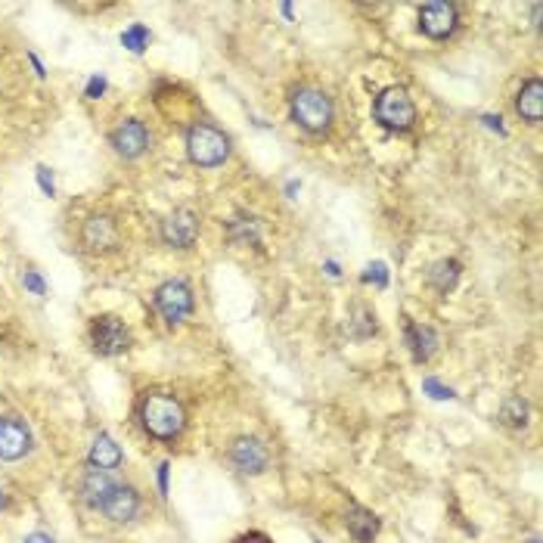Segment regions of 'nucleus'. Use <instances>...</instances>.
<instances>
[{
  "instance_id": "obj_18",
  "label": "nucleus",
  "mask_w": 543,
  "mask_h": 543,
  "mask_svg": "<svg viewBox=\"0 0 543 543\" xmlns=\"http://www.w3.org/2000/svg\"><path fill=\"white\" fill-rule=\"evenodd\" d=\"M113 479H109V472H103V469H94L90 466L88 472H84V479H81V500L88 503V506H94V509H100V503H103V497L109 494V488H113Z\"/></svg>"
},
{
  "instance_id": "obj_15",
  "label": "nucleus",
  "mask_w": 543,
  "mask_h": 543,
  "mask_svg": "<svg viewBox=\"0 0 543 543\" xmlns=\"http://www.w3.org/2000/svg\"><path fill=\"white\" fill-rule=\"evenodd\" d=\"M515 113H519L528 124H540V119H543V84H540V78H531V81L522 84L519 96H515Z\"/></svg>"
},
{
  "instance_id": "obj_28",
  "label": "nucleus",
  "mask_w": 543,
  "mask_h": 543,
  "mask_svg": "<svg viewBox=\"0 0 543 543\" xmlns=\"http://www.w3.org/2000/svg\"><path fill=\"white\" fill-rule=\"evenodd\" d=\"M22 543H56V540L50 538V534H44V531H35V534H29Z\"/></svg>"
},
{
  "instance_id": "obj_22",
  "label": "nucleus",
  "mask_w": 543,
  "mask_h": 543,
  "mask_svg": "<svg viewBox=\"0 0 543 543\" xmlns=\"http://www.w3.org/2000/svg\"><path fill=\"white\" fill-rule=\"evenodd\" d=\"M121 44H124V47H128V50H134V54H143V50H146V44H149V31H146V25L134 22V25H130V29L121 35Z\"/></svg>"
},
{
  "instance_id": "obj_21",
  "label": "nucleus",
  "mask_w": 543,
  "mask_h": 543,
  "mask_svg": "<svg viewBox=\"0 0 543 543\" xmlns=\"http://www.w3.org/2000/svg\"><path fill=\"white\" fill-rule=\"evenodd\" d=\"M528 401L525 397H519V395H513V397H506L503 401V407H500V420L506 422V425H513V429H522V425H528Z\"/></svg>"
},
{
  "instance_id": "obj_19",
  "label": "nucleus",
  "mask_w": 543,
  "mask_h": 543,
  "mask_svg": "<svg viewBox=\"0 0 543 543\" xmlns=\"http://www.w3.org/2000/svg\"><path fill=\"white\" fill-rule=\"evenodd\" d=\"M460 261H454V258H444V261H438V264H431V271H429V283L435 286L441 296H447L450 289L456 286V280H460Z\"/></svg>"
},
{
  "instance_id": "obj_16",
  "label": "nucleus",
  "mask_w": 543,
  "mask_h": 543,
  "mask_svg": "<svg viewBox=\"0 0 543 543\" xmlns=\"http://www.w3.org/2000/svg\"><path fill=\"white\" fill-rule=\"evenodd\" d=\"M88 460H90V466H94V469L113 472V469L121 466L124 454H121L119 444H115V438H109L106 431H103V435H96L94 444H90V456H88Z\"/></svg>"
},
{
  "instance_id": "obj_2",
  "label": "nucleus",
  "mask_w": 543,
  "mask_h": 543,
  "mask_svg": "<svg viewBox=\"0 0 543 543\" xmlns=\"http://www.w3.org/2000/svg\"><path fill=\"white\" fill-rule=\"evenodd\" d=\"M292 121L307 134H326L336 119V106H332L330 94L320 88H298L289 100Z\"/></svg>"
},
{
  "instance_id": "obj_20",
  "label": "nucleus",
  "mask_w": 543,
  "mask_h": 543,
  "mask_svg": "<svg viewBox=\"0 0 543 543\" xmlns=\"http://www.w3.org/2000/svg\"><path fill=\"white\" fill-rule=\"evenodd\" d=\"M376 332V313L363 305H355L351 307V317H348V336L355 338H366Z\"/></svg>"
},
{
  "instance_id": "obj_7",
  "label": "nucleus",
  "mask_w": 543,
  "mask_h": 543,
  "mask_svg": "<svg viewBox=\"0 0 543 543\" xmlns=\"http://www.w3.org/2000/svg\"><path fill=\"white\" fill-rule=\"evenodd\" d=\"M121 242V227L113 214L100 212V214H90L88 221L81 224V246L94 255H106L115 252Z\"/></svg>"
},
{
  "instance_id": "obj_3",
  "label": "nucleus",
  "mask_w": 543,
  "mask_h": 543,
  "mask_svg": "<svg viewBox=\"0 0 543 543\" xmlns=\"http://www.w3.org/2000/svg\"><path fill=\"white\" fill-rule=\"evenodd\" d=\"M187 155L199 168H218L230 159V137L208 121H196L187 130Z\"/></svg>"
},
{
  "instance_id": "obj_12",
  "label": "nucleus",
  "mask_w": 543,
  "mask_h": 543,
  "mask_svg": "<svg viewBox=\"0 0 543 543\" xmlns=\"http://www.w3.org/2000/svg\"><path fill=\"white\" fill-rule=\"evenodd\" d=\"M31 450L29 425L16 416H0V460L16 463Z\"/></svg>"
},
{
  "instance_id": "obj_31",
  "label": "nucleus",
  "mask_w": 543,
  "mask_h": 543,
  "mask_svg": "<svg viewBox=\"0 0 543 543\" xmlns=\"http://www.w3.org/2000/svg\"><path fill=\"white\" fill-rule=\"evenodd\" d=\"M29 63H31V65H35V71H38V75H41V78H44V75H47V71H44V65H41V60H38V56H35V54H29Z\"/></svg>"
},
{
  "instance_id": "obj_33",
  "label": "nucleus",
  "mask_w": 543,
  "mask_h": 543,
  "mask_svg": "<svg viewBox=\"0 0 543 543\" xmlns=\"http://www.w3.org/2000/svg\"><path fill=\"white\" fill-rule=\"evenodd\" d=\"M528 543H540V540H538V538H531V540H528Z\"/></svg>"
},
{
  "instance_id": "obj_4",
  "label": "nucleus",
  "mask_w": 543,
  "mask_h": 543,
  "mask_svg": "<svg viewBox=\"0 0 543 543\" xmlns=\"http://www.w3.org/2000/svg\"><path fill=\"white\" fill-rule=\"evenodd\" d=\"M376 121L391 130H410L416 124V106L404 88H385L372 103Z\"/></svg>"
},
{
  "instance_id": "obj_29",
  "label": "nucleus",
  "mask_w": 543,
  "mask_h": 543,
  "mask_svg": "<svg viewBox=\"0 0 543 543\" xmlns=\"http://www.w3.org/2000/svg\"><path fill=\"white\" fill-rule=\"evenodd\" d=\"M237 543H271L264 538V534H258V531H252V534H246V538H239Z\"/></svg>"
},
{
  "instance_id": "obj_17",
  "label": "nucleus",
  "mask_w": 543,
  "mask_h": 543,
  "mask_svg": "<svg viewBox=\"0 0 543 543\" xmlns=\"http://www.w3.org/2000/svg\"><path fill=\"white\" fill-rule=\"evenodd\" d=\"M345 525H348L351 538L357 543H372V538L379 534V519L363 506H351L348 513H345Z\"/></svg>"
},
{
  "instance_id": "obj_11",
  "label": "nucleus",
  "mask_w": 543,
  "mask_h": 543,
  "mask_svg": "<svg viewBox=\"0 0 543 543\" xmlns=\"http://www.w3.org/2000/svg\"><path fill=\"white\" fill-rule=\"evenodd\" d=\"M100 513L106 515L109 522H115V525H124V522L137 519V513H140V494H137V488H130V484H113L109 494L103 497Z\"/></svg>"
},
{
  "instance_id": "obj_27",
  "label": "nucleus",
  "mask_w": 543,
  "mask_h": 543,
  "mask_svg": "<svg viewBox=\"0 0 543 543\" xmlns=\"http://www.w3.org/2000/svg\"><path fill=\"white\" fill-rule=\"evenodd\" d=\"M38 183H41V189H44V193H47V196H54V193H56V187H54V174H50L44 165H38Z\"/></svg>"
},
{
  "instance_id": "obj_8",
  "label": "nucleus",
  "mask_w": 543,
  "mask_h": 543,
  "mask_svg": "<svg viewBox=\"0 0 543 543\" xmlns=\"http://www.w3.org/2000/svg\"><path fill=\"white\" fill-rule=\"evenodd\" d=\"M199 214L193 212V208H174L171 214H168L165 221H162V239H165V246L171 248H193L196 239H199Z\"/></svg>"
},
{
  "instance_id": "obj_14",
  "label": "nucleus",
  "mask_w": 543,
  "mask_h": 543,
  "mask_svg": "<svg viewBox=\"0 0 543 543\" xmlns=\"http://www.w3.org/2000/svg\"><path fill=\"white\" fill-rule=\"evenodd\" d=\"M404 342H407V348H410V355H414L416 363H425L438 351L435 330L425 326V323H410L407 320V323H404Z\"/></svg>"
},
{
  "instance_id": "obj_23",
  "label": "nucleus",
  "mask_w": 543,
  "mask_h": 543,
  "mask_svg": "<svg viewBox=\"0 0 543 543\" xmlns=\"http://www.w3.org/2000/svg\"><path fill=\"white\" fill-rule=\"evenodd\" d=\"M363 280H366V283H376L379 289H382V286L388 283V271H385V264H382V261H376V264H370V267H366Z\"/></svg>"
},
{
  "instance_id": "obj_26",
  "label": "nucleus",
  "mask_w": 543,
  "mask_h": 543,
  "mask_svg": "<svg viewBox=\"0 0 543 543\" xmlns=\"http://www.w3.org/2000/svg\"><path fill=\"white\" fill-rule=\"evenodd\" d=\"M422 388H425V391H431V397H454V391L444 388V385L438 382V379H425Z\"/></svg>"
},
{
  "instance_id": "obj_13",
  "label": "nucleus",
  "mask_w": 543,
  "mask_h": 543,
  "mask_svg": "<svg viewBox=\"0 0 543 543\" xmlns=\"http://www.w3.org/2000/svg\"><path fill=\"white\" fill-rule=\"evenodd\" d=\"M230 463L242 475H261L271 463V454L258 438H237L230 444Z\"/></svg>"
},
{
  "instance_id": "obj_6",
  "label": "nucleus",
  "mask_w": 543,
  "mask_h": 543,
  "mask_svg": "<svg viewBox=\"0 0 543 543\" xmlns=\"http://www.w3.org/2000/svg\"><path fill=\"white\" fill-rule=\"evenodd\" d=\"M90 342H94V348L100 351V355L115 357L130 348V332L119 317L100 313V317L90 320Z\"/></svg>"
},
{
  "instance_id": "obj_32",
  "label": "nucleus",
  "mask_w": 543,
  "mask_h": 543,
  "mask_svg": "<svg viewBox=\"0 0 543 543\" xmlns=\"http://www.w3.org/2000/svg\"><path fill=\"white\" fill-rule=\"evenodd\" d=\"M4 503H6V497H4V490H0V509H4Z\"/></svg>"
},
{
  "instance_id": "obj_9",
  "label": "nucleus",
  "mask_w": 543,
  "mask_h": 543,
  "mask_svg": "<svg viewBox=\"0 0 543 543\" xmlns=\"http://www.w3.org/2000/svg\"><path fill=\"white\" fill-rule=\"evenodd\" d=\"M109 143H113V149L121 155V159H140V155L149 149V130L140 119H124L121 124L113 128Z\"/></svg>"
},
{
  "instance_id": "obj_5",
  "label": "nucleus",
  "mask_w": 543,
  "mask_h": 543,
  "mask_svg": "<svg viewBox=\"0 0 543 543\" xmlns=\"http://www.w3.org/2000/svg\"><path fill=\"white\" fill-rule=\"evenodd\" d=\"M153 305H155V311L162 313V320L165 323H183V320L193 313V289H189L183 280H168V283H162L159 289H155V296H153Z\"/></svg>"
},
{
  "instance_id": "obj_25",
  "label": "nucleus",
  "mask_w": 543,
  "mask_h": 543,
  "mask_svg": "<svg viewBox=\"0 0 543 543\" xmlns=\"http://www.w3.org/2000/svg\"><path fill=\"white\" fill-rule=\"evenodd\" d=\"M106 94V78L103 75H94L88 84V100H100V96Z\"/></svg>"
},
{
  "instance_id": "obj_24",
  "label": "nucleus",
  "mask_w": 543,
  "mask_h": 543,
  "mask_svg": "<svg viewBox=\"0 0 543 543\" xmlns=\"http://www.w3.org/2000/svg\"><path fill=\"white\" fill-rule=\"evenodd\" d=\"M22 283H25V289H31V292H35V296H47V286H44V280L38 277L35 271H25Z\"/></svg>"
},
{
  "instance_id": "obj_30",
  "label": "nucleus",
  "mask_w": 543,
  "mask_h": 543,
  "mask_svg": "<svg viewBox=\"0 0 543 543\" xmlns=\"http://www.w3.org/2000/svg\"><path fill=\"white\" fill-rule=\"evenodd\" d=\"M159 488H162V494L168 490V466H165V463L159 466Z\"/></svg>"
},
{
  "instance_id": "obj_1",
  "label": "nucleus",
  "mask_w": 543,
  "mask_h": 543,
  "mask_svg": "<svg viewBox=\"0 0 543 543\" xmlns=\"http://www.w3.org/2000/svg\"><path fill=\"white\" fill-rule=\"evenodd\" d=\"M137 420L155 441H174L187 429V410L171 391H146L137 404Z\"/></svg>"
},
{
  "instance_id": "obj_10",
  "label": "nucleus",
  "mask_w": 543,
  "mask_h": 543,
  "mask_svg": "<svg viewBox=\"0 0 543 543\" xmlns=\"http://www.w3.org/2000/svg\"><path fill=\"white\" fill-rule=\"evenodd\" d=\"M460 25V13L454 4H425L420 6V29L431 41H444L450 38Z\"/></svg>"
}]
</instances>
